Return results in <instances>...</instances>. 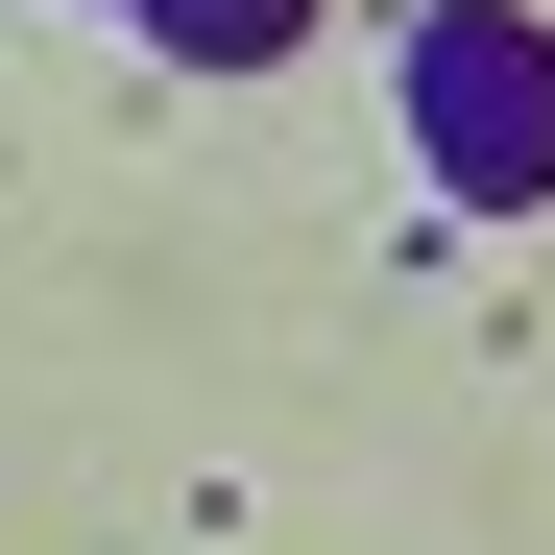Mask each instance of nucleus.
Here are the masks:
<instances>
[{
    "instance_id": "f257e3e1",
    "label": "nucleus",
    "mask_w": 555,
    "mask_h": 555,
    "mask_svg": "<svg viewBox=\"0 0 555 555\" xmlns=\"http://www.w3.org/2000/svg\"><path fill=\"white\" fill-rule=\"evenodd\" d=\"M387 98H411V145H435L459 218H531L555 194V25L531 0H435V25L387 49Z\"/></svg>"
}]
</instances>
